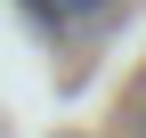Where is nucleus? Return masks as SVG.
<instances>
[{
    "instance_id": "nucleus-1",
    "label": "nucleus",
    "mask_w": 146,
    "mask_h": 138,
    "mask_svg": "<svg viewBox=\"0 0 146 138\" xmlns=\"http://www.w3.org/2000/svg\"><path fill=\"white\" fill-rule=\"evenodd\" d=\"M138 114H146V106H138ZM138 130H146V122H138Z\"/></svg>"
}]
</instances>
